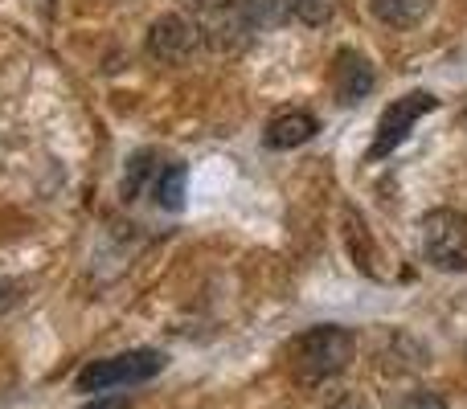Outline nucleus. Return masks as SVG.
<instances>
[{
	"label": "nucleus",
	"mask_w": 467,
	"mask_h": 409,
	"mask_svg": "<svg viewBox=\"0 0 467 409\" xmlns=\"http://www.w3.org/2000/svg\"><path fill=\"white\" fill-rule=\"evenodd\" d=\"M357 356V336L340 323H320L307 328L287 344V369L299 385H320V381L337 377L353 364Z\"/></svg>",
	"instance_id": "obj_1"
},
{
	"label": "nucleus",
	"mask_w": 467,
	"mask_h": 409,
	"mask_svg": "<svg viewBox=\"0 0 467 409\" xmlns=\"http://www.w3.org/2000/svg\"><path fill=\"white\" fill-rule=\"evenodd\" d=\"M164 364H169L164 353H156V348H136V353L90 361L87 369L74 377V385H78V394H115V389H128V385H144Z\"/></svg>",
	"instance_id": "obj_2"
},
{
	"label": "nucleus",
	"mask_w": 467,
	"mask_h": 409,
	"mask_svg": "<svg viewBox=\"0 0 467 409\" xmlns=\"http://www.w3.org/2000/svg\"><path fill=\"white\" fill-rule=\"evenodd\" d=\"M422 250L439 271H467V213L435 209L422 217Z\"/></svg>",
	"instance_id": "obj_3"
},
{
	"label": "nucleus",
	"mask_w": 467,
	"mask_h": 409,
	"mask_svg": "<svg viewBox=\"0 0 467 409\" xmlns=\"http://www.w3.org/2000/svg\"><path fill=\"white\" fill-rule=\"evenodd\" d=\"M435 103L439 98L431 95V90H410V95L394 98L378 119V136H373V144H369V160H386V156L410 136L414 123H419L427 111H435Z\"/></svg>",
	"instance_id": "obj_4"
},
{
	"label": "nucleus",
	"mask_w": 467,
	"mask_h": 409,
	"mask_svg": "<svg viewBox=\"0 0 467 409\" xmlns=\"http://www.w3.org/2000/svg\"><path fill=\"white\" fill-rule=\"evenodd\" d=\"M197 46H202V25L189 13H164L148 25L144 49L164 66H177V62H185V57H193Z\"/></svg>",
	"instance_id": "obj_5"
},
{
	"label": "nucleus",
	"mask_w": 467,
	"mask_h": 409,
	"mask_svg": "<svg viewBox=\"0 0 467 409\" xmlns=\"http://www.w3.org/2000/svg\"><path fill=\"white\" fill-rule=\"evenodd\" d=\"M332 95H337V103L345 107H357L361 98L373 95V82H378V74H373L369 57L357 54V49H340L337 57H332Z\"/></svg>",
	"instance_id": "obj_6"
},
{
	"label": "nucleus",
	"mask_w": 467,
	"mask_h": 409,
	"mask_svg": "<svg viewBox=\"0 0 467 409\" xmlns=\"http://www.w3.org/2000/svg\"><path fill=\"white\" fill-rule=\"evenodd\" d=\"M316 131H320V119H316V115L283 111V115H275V119L266 123L263 144L275 148V152H287V148H299V144H307V139H316Z\"/></svg>",
	"instance_id": "obj_7"
},
{
	"label": "nucleus",
	"mask_w": 467,
	"mask_h": 409,
	"mask_svg": "<svg viewBox=\"0 0 467 409\" xmlns=\"http://www.w3.org/2000/svg\"><path fill=\"white\" fill-rule=\"evenodd\" d=\"M369 8L381 25H389V29H414L419 21H427L435 0H369Z\"/></svg>",
	"instance_id": "obj_8"
},
{
	"label": "nucleus",
	"mask_w": 467,
	"mask_h": 409,
	"mask_svg": "<svg viewBox=\"0 0 467 409\" xmlns=\"http://www.w3.org/2000/svg\"><path fill=\"white\" fill-rule=\"evenodd\" d=\"M238 16L250 33H271L291 16V0H238Z\"/></svg>",
	"instance_id": "obj_9"
},
{
	"label": "nucleus",
	"mask_w": 467,
	"mask_h": 409,
	"mask_svg": "<svg viewBox=\"0 0 467 409\" xmlns=\"http://www.w3.org/2000/svg\"><path fill=\"white\" fill-rule=\"evenodd\" d=\"M156 201H161V209H169V213H177V209L185 205V169H181V164L161 172V180H156Z\"/></svg>",
	"instance_id": "obj_10"
},
{
	"label": "nucleus",
	"mask_w": 467,
	"mask_h": 409,
	"mask_svg": "<svg viewBox=\"0 0 467 409\" xmlns=\"http://www.w3.org/2000/svg\"><path fill=\"white\" fill-rule=\"evenodd\" d=\"M152 177H156V156H148V152L131 156L128 180H123V193H128V201H136V197L148 189V180H152Z\"/></svg>",
	"instance_id": "obj_11"
},
{
	"label": "nucleus",
	"mask_w": 467,
	"mask_h": 409,
	"mask_svg": "<svg viewBox=\"0 0 467 409\" xmlns=\"http://www.w3.org/2000/svg\"><path fill=\"white\" fill-rule=\"evenodd\" d=\"M340 0H291V16H299L304 25H328L337 16Z\"/></svg>",
	"instance_id": "obj_12"
},
{
	"label": "nucleus",
	"mask_w": 467,
	"mask_h": 409,
	"mask_svg": "<svg viewBox=\"0 0 467 409\" xmlns=\"http://www.w3.org/2000/svg\"><path fill=\"white\" fill-rule=\"evenodd\" d=\"M402 409H447V402L439 394H427V389H422V394H410L402 402Z\"/></svg>",
	"instance_id": "obj_13"
},
{
	"label": "nucleus",
	"mask_w": 467,
	"mask_h": 409,
	"mask_svg": "<svg viewBox=\"0 0 467 409\" xmlns=\"http://www.w3.org/2000/svg\"><path fill=\"white\" fill-rule=\"evenodd\" d=\"M181 5L193 8V13H202V16H210V13H218V8L234 5V0H181Z\"/></svg>",
	"instance_id": "obj_14"
},
{
	"label": "nucleus",
	"mask_w": 467,
	"mask_h": 409,
	"mask_svg": "<svg viewBox=\"0 0 467 409\" xmlns=\"http://www.w3.org/2000/svg\"><path fill=\"white\" fill-rule=\"evenodd\" d=\"M82 409H131V402H128V397H111V394H107V397H95V402H87Z\"/></svg>",
	"instance_id": "obj_15"
},
{
	"label": "nucleus",
	"mask_w": 467,
	"mask_h": 409,
	"mask_svg": "<svg viewBox=\"0 0 467 409\" xmlns=\"http://www.w3.org/2000/svg\"><path fill=\"white\" fill-rule=\"evenodd\" d=\"M21 299V291H16V282H0V315L8 312V307Z\"/></svg>",
	"instance_id": "obj_16"
},
{
	"label": "nucleus",
	"mask_w": 467,
	"mask_h": 409,
	"mask_svg": "<svg viewBox=\"0 0 467 409\" xmlns=\"http://www.w3.org/2000/svg\"><path fill=\"white\" fill-rule=\"evenodd\" d=\"M328 409H365L361 397H340V402H332Z\"/></svg>",
	"instance_id": "obj_17"
},
{
	"label": "nucleus",
	"mask_w": 467,
	"mask_h": 409,
	"mask_svg": "<svg viewBox=\"0 0 467 409\" xmlns=\"http://www.w3.org/2000/svg\"><path fill=\"white\" fill-rule=\"evenodd\" d=\"M460 123H463V128H467V107H463V115H460Z\"/></svg>",
	"instance_id": "obj_18"
}]
</instances>
